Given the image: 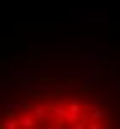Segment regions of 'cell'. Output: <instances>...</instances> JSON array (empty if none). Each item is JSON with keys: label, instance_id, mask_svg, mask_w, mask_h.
Wrapping results in <instances>:
<instances>
[{"label": "cell", "instance_id": "cell-1", "mask_svg": "<svg viewBox=\"0 0 120 129\" xmlns=\"http://www.w3.org/2000/svg\"><path fill=\"white\" fill-rule=\"evenodd\" d=\"M4 114L9 117V119H16V114H14V110H10V109H7V110H4Z\"/></svg>", "mask_w": 120, "mask_h": 129}, {"label": "cell", "instance_id": "cell-2", "mask_svg": "<svg viewBox=\"0 0 120 129\" xmlns=\"http://www.w3.org/2000/svg\"><path fill=\"white\" fill-rule=\"evenodd\" d=\"M91 129H100V126H98V124H93V126H91Z\"/></svg>", "mask_w": 120, "mask_h": 129}]
</instances>
